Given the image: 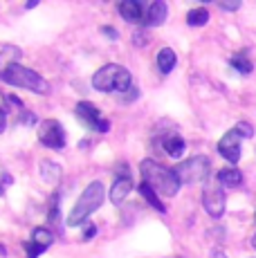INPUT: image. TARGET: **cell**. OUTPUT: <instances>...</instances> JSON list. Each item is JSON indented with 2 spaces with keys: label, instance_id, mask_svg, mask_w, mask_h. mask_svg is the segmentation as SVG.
Here are the masks:
<instances>
[{
  "label": "cell",
  "instance_id": "cell-1",
  "mask_svg": "<svg viewBox=\"0 0 256 258\" xmlns=\"http://www.w3.org/2000/svg\"><path fill=\"white\" fill-rule=\"evenodd\" d=\"M140 173H142V177H144V184H149L155 193H160V196H164V198L178 196L182 182H180V177L175 175L173 168H166L164 164H160V162H155V160H144L140 164Z\"/></svg>",
  "mask_w": 256,
  "mask_h": 258
},
{
  "label": "cell",
  "instance_id": "cell-2",
  "mask_svg": "<svg viewBox=\"0 0 256 258\" xmlns=\"http://www.w3.org/2000/svg\"><path fill=\"white\" fill-rule=\"evenodd\" d=\"M103 200H106V186H103V182H99V180L90 182V184L83 188L81 196H79V200H77V205L72 207V211L68 213V218H66L68 227L86 225L88 218L103 205Z\"/></svg>",
  "mask_w": 256,
  "mask_h": 258
},
{
  "label": "cell",
  "instance_id": "cell-3",
  "mask_svg": "<svg viewBox=\"0 0 256 258\" xmlns=\"http://www.w3.org/2000/svg\"><path fill=\"white\" fill-rule=\"evenodd\" d=\"M133 77L126 68L117 66V63H108V66L99 68L95 74H92V88L99 92H119L124 94L131 90Z\"/></svg>",
  "mask_w": 256,
  "mask_h": 258
},
{
  "label": "cell",
  "instance_id": "cell-4",
  "mask_svg": "<svg viewBox=\"0 0 256 258\" xmlns=\"http://www.w3.org/2000/svg\"><path fill=\"white\" fill-rule=\"evenodd\" d=\"M0 79H3L5 83H9V86H14V88H25V90H32L36 94L50 92V83H47L41 74L29 70V68H23V66L9 68L5 74H0Z\"/></svg>",
  "mask_w": 256,
  "mask_h": 258
},
{
  "label": "cell",
  "instance_id": "cell-5",
  "mask_svg": "<svg viewBox=\"0 0 256 258\" xmlns=\"http://www.w3.org/2000/svg\"><path fill=\"white\" fill-rule=\"evenodd\" d=\"M173 171H175V175L180 177L182 184H196V182H203L209 177L211 162H209V157H205V155H194L186 162H180Z\"/></svg>",
  "mask_w": 256,
  "mask_h": 258
},
{
  "label": "cell",
  "instance_id": "cell-6",
  "mask_svg": "<svg viewBox=\"0 0 256 258\" xmlns=\"http://www.w3.org/2000/svg\"><path fill=\"white\" fill-rule=\"evenodd\" d=\"M225 205H227V198H225L223 184L218 180H207V184L203 188V207L211 218H220L225 213Z\"/></svg>",
  "mask_w": 256,
  "mask_h": 258
},
{
  "label": "cell",
  "instance_id": "cell-7",
  "mask_svg": "<svg viewBox=\"0 0 256 258\" xmlns=\"http://www.w3.org/2000/svg\"><path fill=\"white\" fill-rule=\"evenodd\" d=\"M38 140H41L43 146L61 151L66 146V131H63L61 121L58 119H45V121H41L38 123Z\"/></svg>",
  "mask_w": 256,
  "mask_h": 258
},
{
  "label": "cell",
  "instance_id": "cell-8",
  "mask_svg": "<svg viewBox=\"0 0 256 258\" xmlns=\"http://www.w3.org/2000/svg\"><path fill=\"white\" fill-rule=\"evenodd\" d=\"M75 112H77V117L81 119L88 128H92V131H97V133H108V131H110V121L101 117L99 108H97L95 103L79 101L77 108H75Z\"/></svg>",
  "mask_w": 256,
  "mask_h": 258
},
{
  "label": "cell",
  "instance_id": "cell-9",
  "mask_svg": "<svg viewBox=\"0 0 256 258\" xmlns=\"http://www.w3.org/2000/svg\"><path fill=\"white\" fill-rule=\"evenodd\" d=\"M243 140H245V137L240 135L236 128H231L229 133H225V135H223V140L218 142V153L227 162L236 164V162L240 160V142H243Z\"/></svg>",
  "mask_w": 256,
  "mask_h": 258
},
{
  "label": "cell",
  "instance_id": "cell-10",
  "mask_svg": "<svg viewBox=\"0 0 256 258\" xmlns=\"http://www.w3.org/2000/svg\"><path fill=\"white\" fill-rule=\"evenodd\" d=\"M166 16H169V7H166V3L155 0V3H151L149 9H146L144 25L146 27H160V25H164Z\"/></svg>",
  "mask_w": 256,
  "mask_h": 258
},
{
  "label": "cell",
  "instance_id": "cell-11",
  "mask_svg": "<svg viewBox=\"0 0 256 258\" xmlns=\"http://www.w3.org/2000/svg\"><path fill=\"white\" fill-rule=\"evenodd\" d=\"M117 9H119L121 18H124L126 23H144V7H142V3H137V0H121L119 5H117Z\"/></svg>",
  "mask_w": 256,
  "mask_h": 258
},
{
  "label": "cell",
  "instance_id": "cell-12",
  "mask_svg": "<svg viewBox=\"0 0 256 258\" xmlns=\"http://www.w3.org/2000/svg\"><path fill=\"white\" fill-rule=\"evenodd\" d=\"M131 188H133V180H131V175H128V173H126V175H117L115 184H112V188H110V202L119 207L121 202L128 198Z\"/></svg>",
  "mask_w": 256,
  "mask_h": 258
},
{
  "label": "cell",
  "instance_id": "cell-13",
  "mask_svg": "<svg viewBox=\"0 0 256 258\" xmlns=\"http://www.w3.org/2000/svg\"><path fill=\"white\" fill-rule=\"evenodd\" d=\"M23 56V49L16 47V45H5L0 49V74H5L9 70V68L18 66V61H21Z\"/></svg>",
  "mask_w": 256,
  "mask_h": 258
},
{
  "label": "cell",
  "instance_id": "cell-14",
  "mask_svg": "<svg viewBox=\"0 0 256 258\" xmlns=\"http://www.w3.org/2000/svg\"><path fill=\"white\" fill-rule=\"evenodd\" d=\"M162 146H164V153H166V155L173 157V160L182 157V155H184V151H186V142L182 140L180 135H175V133L166 135L164 140H162Z\"/></svg>",
  "mask_w": 256,
  "mask_h": 258
},
{
  "label": "cell",
  "instance_id": "cell-15",
  "mask_svg": "<svg viewBox=\"0 0 256 258\" xmlns=\"http://www.w3.org/2000/svg\"><path fill=\"white\" fill-rule=\"evenodd\" d=\"M216 180L220 182L223 186H227V188H236V186H240L243 184V173L238 171V168H220L218 171V175H216Z\"/></svg>",
  "mask_w": 256,
  "mask_h": 258
},
{
  "label": "cell",
  "instance_id": "cell-16",
  "mask_svg": "<svg viewBox=\"0 0 256 258\" xmlns=\"http://www.w3.org/2000/svg\"><path fill=\"white\" fill-rule=\"evenodd\" d=\"M155 63H157V70L162 74H169L175 68V63H178V56H175V52L171 47H162L160 52H157Z\"/></svg>",
  "mask_w": 256,
  "mask_h": 258
},
{
  "label": "cell",
  "instance_id": "cell-17",
  "mask_svg": "<svg viewBox=\"0 0 256 258\" xmlns=\"http://www.w3.org/2000/svg\"><path fill=\"white\" fill-rule=\"evenodd\" d=\"M41 175H43V180H45L47 184H50V182L54 184V182L61 180V166L54 164V162L43 160V162H41Z\"/></svg>",
  "mask_w": 256,
  "mask_h": 258
},
{
  "label": "cell",
  "instance_id": "cell-18",
  "mask_svg": "<svg viewBox=\"0 0 256 258\" xmlns=\"http://www.w3.org/2000/svg\"><path fill=\"white\" fill-rule=\"evenodd\" d=\"M140 196L144 198V200L149 202V205L153 207V209L160 211V213H164V211H166V207L162 205V200H160V198H157V193H155V191H153V188H151L149 184H144V182H142V184H140Z\"/></svg>",
  "mask_w": 256,
  "mask_h": 258
},
{
  "label": "cell",
  "instance_id": "cell-19",
  "mask_svg": "<svg viewBox=\"0 0 256 258\" xmlns=\"http://www.w3.org/2000/svg\"><path fill=\"white\" fill-rule=\"evenodd\" d=\"M229 66L234 68L236 72H240V74H249L254 70V66H252V61L247 58V54L245 52H240V54H234V56L229 58Z\"/></svg>",
  "mask_w": 256,
  "mask_h": 258
},
{
  "label": "cell",
  "instance_id": "cell-20",
  "mask_svg": "<svg viewBox=\"0 0 256 258\" xmlns=\"http://www.w3.org/2000/svg\"><path fill=\"white\" fill-rule=\"evenodd\" d=\"M52 240H54V234L50 229H45V227H36V229L32 231V242L43 247V249H47V247L52 245Z\"/></svg>",
  "mask_w": 256,
  "mask_h": 258
},
{
  "label": "cell",
  "instance_id": "cell-21",
  "mask_svg": "<svg viewBox=\"0 0 256 258\" xmlns=\"http://www.w3.org/2000/svg\"><path fill=\"white\" fill-rule=\"evenodd\" d=\"M186 23H189L191 27H203V25L209 23V12H207L205 7L191 9V12L186 14Z\"/></svg>",
  "mask_w": 256,
  "mask_h": 258
},
{
  "label": "cell",
  "instance_id": "cell-22",
  "mask_svg": "<svg viewBox=\"0 0 256 258\" xmlns=\"http://www.w3.org/2000/svg\"><path fill=\"white\" fill-rule=\"evenodd\" d=\"M58 205H61V191H56L50 198V213H47V218H50L52 222L58 220Z\"/></svg>",
  "mask_w": 256,
  "mask_h": 258
},
{
  "label": "cell",
  "instance_id": "cell-23",
  "mask_svg": "<svg viewBox=\"0 0 256 258\" xmlns=\"http://www.w3.org/2000/svg\"><path fill=\"white\" fill-rule=\"evenodd\" d=\"M236 131H238L240 133V135H243L245 137V140H249V137H254V128L252 126H249V123L247 121H238V123H236Z\"/></svg>",
  "mask_w": 256,
  "mask_h": 258
},
{
  "label": "cell",
  "instance_id": "cell-24",
  "mask_svg": "<svg viewBox=\"0 0 256 258\" xmlns=\"http://www.w3.org/2000/svg\"><path fill=\"white\" fill-rule=\"evenodd\" d=\"M95 234H97V227L95 225H92V222L90 220H88L86 222V225H83V240H92V238H95Z\"/></svg>",
  "mask_w": 256,
  "mask_h": 258
},
{
  "label": "cell",
  "instance_id": "cell-25",
  "mask_svg": "<svg viewBox=\"0 0 256 258\" xmlns=\"http://www.w3.org/2000/svg\"><path fill=\"white\" fill-rule=\"evenodd\" d=\"M25 249H27V258H38V256L43 254V251H45V249H43V247L34 245V242H27V245H25Z\"/></svg>",
  "mask_w": 256,
  "mask_h": 258
},
{
  "label": "cell",
  "instance_id": "cell-26",
  "mask_svg": "<svg viewBox=\"0 0 256 258\" xmlns=\"http://www.w3.org/2000/svg\"><path fill=\"white\" fill-rule=\"evenodd\" d=\"M140 97V88H131L128 92L121 94V101H133V99H137Z\"/></svg>",
  "mask_w": 256,
  "mask_h": 258
},
{
  "label": "cell",
  "instance_id": "cell-27",
  "mask_svg": "<svg viewBox=\"0 0 256 258\" xmlns=\"http://www.w3.org/2000/svg\"><path fill=\"white\" fill-rule=\"evenodd\" d=\"M238 7H240V0H231V3H220V9H225V12H236Z\"/></svg>",
  "mask_w": 256,
  "mask_h": 258
},
{
  "label": "cell",
  "instance_id": "cell-28",
  "mask_svg": "<svg viewBox=\"0 0 256 258\" xmlns=\"http://www.w3.org/2000/svg\"><path fill=\"white\" fill-rule=\"evenodd\" d=\"M21 123H29V126H32V123H36V115H34V112H27V110H23Z\"/></svg>",
  "mask_w": 256,
  "mask_h": 258
},
{
  "label": "cell",
  "instance_id": "cell-29",
  "mask_svg": "<svg viewBox=\"0 0 256 258\" xmlns=\"http://www.w3.org/2000/svg\"><path fill=\"white\" fill-rule=\"evenodd\" d=\"M101 32L106 34L110 41H115V38H117V29H115V27H101Z\"/></svg>",
  "mask_w": 256,
  "mask_h": 258
},
{
  "label": "cell",
  "instance_id": "cell-30",
  "mask_svg": "<svg viewBox=\"0 0 256 258\" xmlns=\"http://www.w3.org/2000/svg\"><path fill=\"white\" fill-rule=\"evenodd\" d=\"M209 258H227V254H225V251H220V249H211Z\"/></svg>",
  "mask_w": 256,
  "mask_h": 258
},
{
  "label": "cell",
  "instance_id": "cell-31",
  "mask_svg": "<svg viewBox=\"0 0 256 258\" xmlns=\"http://www.w3.org/2000/svg\"><path fill=\"white\" fill-rule=\"evenodd\" d=\"M7 110H9V108H7V99H5V97H3V92H0V112L5 115Z\"/></svg>",
  "mask_w": 256,
  "mask_h": 258
},
{
  "label": "cell",
  "instance_id": "cell-32",
  "mask_svg": "<svg viewBox=\"0 0 256 258\" xmlns=\"http://www.w3.org/2000/svg\"><path fill=\"white\" fill-rule=\"evenodd\" d=\"M5 126H7V119H5V115H3V112H0V133L5 131Z\"/></svg>",
  "mask_w": 256,
  "mask_h": 258
},
{
  "label": "cell",
  "instance_id": "cell-33",
  "mask_svg": "<svg viewBox=\"0 0 256 258\" xmlns=\"http://www.w3.org/2000/svg\"><path fill=\"white\" fill-rule=\"evenodd\" d=\"M252 245H254V249H256V236L252 238Z\"/></svg>",
  "mask_w": 256,
  "mask_h": 258
},
{
  "label": "cell",
  "instance_id": "cell-34",
  "mask_svg": "<svg viewBox=\"0 0 256 258\" xmlns=\"http://www.w3.org/2000/svg\"><path fill=\"white\" fill-rule=\"evenodd\" d=\"M3 193H5V191H3V184H0V196H3Z\"/></svg>",
  "mask_w": 256,
  "mask_h": 258
}]
</instances>
